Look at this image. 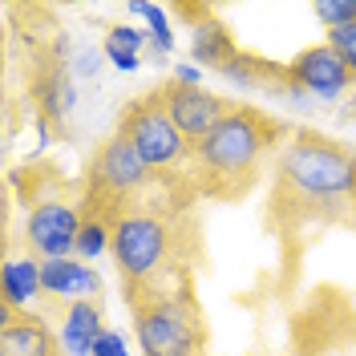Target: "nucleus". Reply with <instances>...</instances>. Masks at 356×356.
<instances>
[{"instance_id":"nucleus-1","label":"nucleus","mask_w":356,"mask_h":356,"mask_svg":"<svg viewBox=\"0 0 356 356\" xmlns=\"http://www.w3.org/2000/svg\"><path fill=\"white\" fill-rule=\"evenodd\" d=\"M356 154L324 134L300 130L275 154V207L300 219H336L353 211Z\"/></svg>"},{"instance_id":"nucleus-2","label":"nucleus","mask_w":356,"mask_h":356,"mask_svg":"<svg viewBox=\"0 0 356 356\" xmlns=\"http://www.w3.org/2000/svg\"><path fill=\"white\" fill-rule=\"evenodd\" d=\"M284 142L288 138L280 130V122L235 102V110L191 150V186H199L202 195H215V199L243 195L259 178L267 158L280 154Z\"/></svg>"},{"instance_id":"nucleus-3","label":"nucleus","mask_w":356,"mask_h":356,"mask_svg":"<svg viewBox=\"0 0 356 356\" xmlns=\"http://www.w3.org/2000/svg\"><path fill=\"white\" fill-rule=\"evenodd\" d=\"M110 255H113V264H118L122 284H126V304L186 284L178 222L166 211H154L146 202L130 207L122 219L113 222Z\"/></svg>"},{"instance_id":"nucleus-4","label":"nucleus","mask_w":356,"mask_h":356,"mask_svg":"<svg viewBox=\"0 0 356 356\" xmlns=\"http://www.w3.org/2000/svg\"><path fill=\"white\" fill-rule=\"evenodd\" d=\"M130 316L142 356H207V320L191 284L134 300Z\"/></svg>"},{"instance_id":"nucleus-5","label":"nucleus","mask_w":356,"mask_h":356,"mask_svg":"<svg viewBox=\"0 0 356 356\" xmlns=\"http://www.w3.org/2000/svg\"><path fill=\"white\" fill-rule=\"evenodd\" d=\"M154 170L142 162V154L134 150V142L122 130H113L89 158L86 170V211H102L110 219H122L130 207H138V195L146 186H154Z\"/></svg>"},{"instance_id":"nucleus-6","label":"nucleus","mask_w":356,"mask_h":356,"mask_svg":"<svg viewBox=\"0 0 356 356\" xmlns=\"http://www.w3.org/2000/svg\"><path fill=\"white\" fill-rule=\"evenodd\" d=\"M118 130L134 142V150L154 170L158 182H175V178L191 182V142L175 130L170 113L158 102V93L134 97L118 118Z\"/></svg>"},{"instance_id":"nucleus-7","label":"nucleus","mask_w":356,"mask_h":356,"mask_svg":"<svg viewBox=\"0 0 356 356\" xmlns=\"http://www.w3.org/2000/svg\"><path fill=\"white\" fill-rule=\"evenodd\" d=\"M81 219H86V211L73 207L61 195V186L33 191V202L24 211V251L37 259H69L77 247Z\"/></svg>"},{"instance_id":"nucleus-8","label":"nucleus","mask_w":356,"mask_h":356,"mask_svg":"<svg viewBox=\"0 0 356 356\" xmlns=\"http://www.w3.org/2000/svg\"><path fill=\"white\" fill-rule=\"evenodd\" d=\"M154 93H158V102H162V110L170 113L175 130L191 142V150L219 126L227 113L235 110L231 97L211 93V89H202V86H178L175 77H170L162 89H154Z\"/></svg>"},{"instance_id":"nucleus-9","label":"nucleus","mask_w":356,"mask_h":356,"mask_svg":"<svg viewBox=\"0 0 356 356\" xmlns=\"http://www.w3.org/2000/svg\"><path fill=\"white\" fill-rule=\"evenodd\" d=\"M284 77H288V86L304 89V93L320 97V102H332V97H340V93H348L353 81H356L353 69L344 65V61L336 57V49H328L324 41L300 49V53L288 61Z\"/></svg>"},{"instance_id":"nucleus-10","label":"nucleus","mask_w":356,"mask_h":356,"mask_svg":"<svg viewBox=\"0 0 356 356\" xmlns=\"http://www.w3.org/2000/svg\"><path fill=\"white\" fill-rule=\"evenodd\" d=\"M41 288H44V300L53 304H77V300H97L102 291V275L97 267L69 255V259H41Z\"/></svg>"},{"instance_id":"nucleus-11","label":"nucleus","mask_w":356,"mask_h":356,"mask_svg":"<svg viewBox=\"0 0 356 356\" xmlns=\"http://www.w3.org/2000/svg\"><path fill=\"white\" fill-rule=\"evenodd\" d=\"M0 356H61V340L44 324L41 312H4Z\"/></svg>"},{"instance_id":"nucleus-12","label":"nucleus","mask_w":356,"mask_h":356,"mask_svg":"<svg viewBox=\"0 0 356 356\" xmlns=\"http://www.w3.org/2000/svg\"><path fill=\"white\" fill-rule=\"evenodd\" d=\"M29 93H33V110H37V118H44L49 126H65L73 106H77L73 73H69L65 61H44V65L33 73Z\"/></svg>"},{"instance_id":"nucleus-13","label":"nucleus","mask_w":356,"mask_h":356,"mask_svg":"<svg viewBox=\"0 0 356 356\" xmlns=\"http://www.w3.org/2000/svg\"><path fill=\"white\" fill-rule=\"evenodd\" d=\"M37 300H44L41 259L37 255H8L0 264V304H4V312H33Z\"/></svg>"},{"instance_id":"nucleus-14","label":"nucleus","mask_w":356,"mask_h":356,"mask_svg":"<svg viewBox=\"0 0 356 356\" xmlns=\"http://www.w3.org/2000/svg\"><path fill=\"white\" fill-rule=\"evenodd\" d=\"M106 332V316L97 308V300H77V304H65L61 308V353L65 356H93L97 340Z\"/></svg>"},{"instance_id":"nucleus-15","label":"nucleus","mask_w":356,"mask_h":356,"mask_svg":"<svg viewBox=\"0 0 356 356\" xmlns=\"http://www.w3.org/2000/svg\"><path fill=\"white\" fill-rule=\"evenodd\" d=\"M81 211H86V207H81ZM113 222H118V219L102 215V211H86L73 255H77V259H86V264L102 259V255H110V251H113Z\"/></svg>"},{"instance_id":"nucleus-16","label":"nucleus","mask_w":356,"mask_h":356,"mask_svg":"<svg viewBox=\"0 0 356 356\" xmlns=\"http://www.w3.org/2000/svg\"><path fill=\"white\" fill-rule=\"evenodd\" d=\"M130 17H146V37L154 44V53H175V29H170V13L162 4H150V0H130L126 4Z\"/></svg>"},{"instance_id":"nucleus-17","label":"nucleus","mask_w":356,"mask_h":356,"mask_svg":"<svg viewBox=\"0 0 356 356\" xmlns=\"http://www.w3.org/2000/svg\"><path fill=\"white\" fill-rule=\"evenodd\" d=\"M312 13L324 29H344L356 21V0H316Z\"/></svg>"},{"instance_id":"nucleus-18","label":"nucleus","mask_w":356,"mask_h":356,"mask_svg":"<svg viewBox=\"0 0 356 356\" xmlns=\"http://www.w3.org/2000/svg\"><path fill=\"white\" fill-rule=\"evenodd\" d=\"M324 44H328V49H336V57L353 69V77H356V21L344 24V29H328Z\"/></svg>"},{"instance_id":"nucleus-19","label":"nucleus","mask_w":356,"mask_h":356,"mask_svg":"<svg viewBox=\"0 0 356 356\" xmlns=\"http://www.w3.org/2000/svg\"><path fill=\"white\" fill-rule=\"evenodd\" d=\"M106 41H113V44H122V49H134V53H142V44L150 41L142 29H134L130 21H118V24H110L106 29Z\"/></svg>"},{"instance_id":"nucleus-20","label":"nucleus","mask_w":356,"mask_h":356,"mask_svg":"<svg viewBox=\"0 0 356 356\" xmlns=\"http://www.w3.org/2000/svg\"><path fill=\"white\" fill-rule=\"evenodd\" d=\"M102 53H106V61H110L113 69H122V73H138V65H142V53L122 49V44H113V41H102Z\"/></svg>"},{"instance_id":"nucleus-21","label":"nucleus","mask_w":356,"mask_h":356,"mask_svg":"<svg viewBox=\"0 0 356 356\" xmlns=\"http://www.w3.org/2000/svg\"><path fill=\"white\" fill-rule=\"evenodd\" d=\"M93 356H130V340L118 328H106L102 340H97V348H93Z\"/></svg>"},{"instance_id":"nucleus-22","label":"nucleus","mask_w":356,"mask_h":356,"mask_svg":"<svg viewBox=\"0 0 356 356\" xmlns=\"http://www.w3.org/2000/svg\"><path fill=\"white\" fill-rule=\"evenodd\" d=\"M97 69H102L97 53H93V49H81V53H77V65H73V73H81V77H97Z\"/></svg>"},{"instance_id":"nucleus-23","label":"nucleus","mask_w":356,"mask_h":356,"mask_svg":"<svg viewBox=\"0 0 356 356\" xmlns=\"http://www.w3.org/2000/svg\"><path fill=\"white\" fill-rule=\"evenodd\" d=\"M175 81L178 86H202V69L199 65H175Z\"/></svg>"},{"instance_id":"nucleus-24","label":"nucleus","mask_w":356,"mask_h":356,"mask_svg":"<svg viewBox=\"0 0 356 356\" xmlns=\"http://www.w3.org/2000/svg\"><path fill=\"white\" fill-rule=\"evenodd\" d=\"M353 219H356V199H353Z\"/></svg>"}]
</instances>
